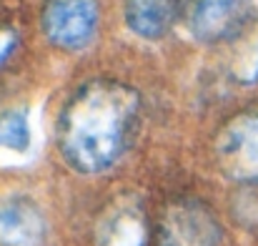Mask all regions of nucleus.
<instances>
[{
	"mask_svg": "<svg viewBox=\"0 0 258 246\" xmlns=\"http://www.w3.org/2000/svg\"><path fill=\"white\" fill-rule=\"evenodd\" d=\"M141 116L143 98L128 83L95 78L78 85L55 121L63 161L83 176L110 171L131 151Z\"/></svg>",
	"mask_w": 258,
	"mask_h": 246,
	"instance_id": "f257e3e1",
	"label": "nucleus"
},
{
	"mask_svg": "<svg viewBox=\"0 0 258 246\" xmlns=\"http://www.w3.org/2000/svg\"><path fill=\"white\" fill-rule=\"evenodd\" d=\"M256 0H190L185 23L203 45L238 40L256 20Z\"/></svg>",
	"mask_w": 258,
	"mask_h": 246,
	"instance_id": "f03ea898",
	"label": "nucleus"
},
{
	"mask_svg": "<svg viewBox=\"0 0 258 246\" xmlns=\"http://www.w3.org/2000/svg\"><path fill=\"white\" fill-rule=\"evenodd\" d=\"M216 161L223 176L238 183H258V106L233 116L216 138Z\"/></svg>",
	"mask_w": 258,
	"mask_h": 246,
	"instance_id": "7ed1b4c3",
	"label": "nucleus"
},
{
	"mask_svg": "<svg viewBox=\"0 0 258 246\" xmlns=\"http://www.w3.org/2000/svg\"><path fill=\"white\" fill-rule=\"evenodd\" d=\"M98 0H45L40 13L43 35L60 51H81L98 33Z\"/></svg>",
	"mask_w": 258,
	"mask_h": 246,
	"instance_id": "20e7f679",
	"label": "nucleus"
},
{
	"mask_svg": "<svg viewBox=\"0 0 258 246\" xmlns=\"http://www.w3.org/2000/svg\"><path fill=\"white\" fill-rule=\"evenodd\" d=\"M158 239L161 246H223V229L203 201L180 199L163 211Z\"/></svg>",
	"mask_w": 258,
	"mask_h": 246,
	"instance_id": "39448f33",
	"label": "nucleus"
},
{
	"mask_svg": "<svg viewBox=\"0 0 258 246\" xmlns=\"http://www.w3.org/2000/svg\"><path fill=\"white\" fill-rule=\"evenodd\" d=\"M48 219L43 209L23 193L0 201V246H45Z\"/></svg>",
	"mask_w": 258,
	"mask_h": 246,
	"instance_id": "423d86ee",
	"label": "nucleus"
},
{
	"mask_svg": "<svg viewBox=\"0 0 258 246\" xmlns=\"http://www.w3.org/2000/svg\"><path fill=\"white\" fill-rule=\"evenodd\" d=\"M95 246H148V219L138 201L120 199L100 216Z\"/></svg>",
	"mask_w": 258,
	"mask_h": 246,
	"instance_id": "0eeeda50",
	"label": "nucleus"
},
{
	"mask_svg": "<svg viewBox=\"0 0 258 246\" xmlns=\"http://www.w3.org/2000/svg\"><path fill=\"white\" fill-rule=\"evenodd\" d=\"M183 0H125V25L143 40H161L171 33L180 15Z\"/></svg>",
	"mask_w": 258,
	"mask_h": 246,
	"instance_id": "6e6552de",
	"label": "nucleus"
},
{
	"mask_svg": "<svg viewBox=\"0 0 258 246\" xmlns=\"http://www.w3.org/2000/svg\"><path fill=\"white\" fill-rule=\"evenodd\" d=\"M0 149L25 154L30 149V123L25 111L0 113Z\"/></svg>",
	"mask_w": 258,
	"mask_h": 246,
	"instance_id": "1a4fd4ad",
	"label": "nucleus"
},
{
	"mask_svg": "<svg viewBox=\"0 0 258 246\" xmlns=\"http://www.w3.org/2000/svg\"><path fill=\"white\" fill-rule=\"evenodd\" d=\"M18 45H20L18 30H15L10 23H0V68L15 56Z\"/></svg>",
	"mask_w": 258,
	"mask_h": 246,
	"instance_id": "9d476101",
	"label": "nucleus"
}]
</instances>
